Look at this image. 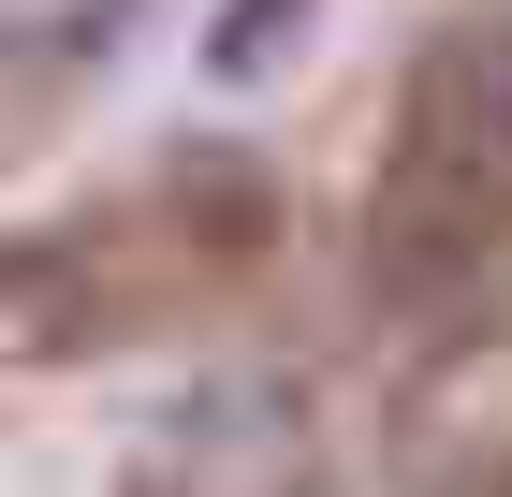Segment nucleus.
Returning <instances> with one entry per match:
<instances>
[{
  "label": "nucleus",
  "mask_w": 512,
  "mask_h": 497,
  "mask_svg": "<svg viewBox=\"0 0 512 497\" xmlns=\"http://www.w3.org/2000/svg\"><path fill=\"white\" fill-rule=\"evenodd\" d=\"M308 483H322L308 395L264 381V366H220V381H191L147 424V454H132L118 497H308Z\"/></svg>",
  "instance_id": "nucleus-1"
},
{
  "label": "nucleus",
  "mask_w": 512,
  "mask_h": 497,
  "mask_svg": "<svg viewBox=\"0 0 512 497\" xmlns=\"http://www.w3.org/2000/svg\"><path fill=\"white\" fill-rule=\"evenodd\" d=\"M147 0H0V74H88L118 59Z\"/></svg>",
  "instance_id": "nucleus-2"
},
{
  "label": "nucleus",
  "mask_w": 512,
  "mask_h": 497,
  "mask_svg": "<svg viewBox=\"0 0 512 497\" xmlns=\"http://www.w3.org/2000/svg\"><path fill=\"white\" fill-rule=\"evenodd\" d=\"M308 30H322V0H220V15H205V74H220V88H264Z\"/></svg>",
  "instance_id": "nucleus-3"
}]
</instances>
